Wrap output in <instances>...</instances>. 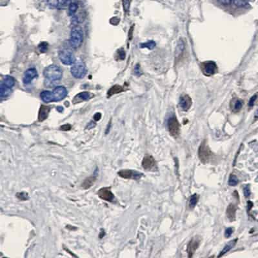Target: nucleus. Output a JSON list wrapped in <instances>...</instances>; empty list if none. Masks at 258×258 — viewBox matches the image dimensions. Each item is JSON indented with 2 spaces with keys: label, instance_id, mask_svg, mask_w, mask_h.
<instances>
[{
  "label": "nucleus",
  "instance_id": "ea45409f",
  "mask_svg": "<svg viewBox=\"0 0 258 258\" xmlns=\"http://www.w3.org/2000/svg\"><path fill=\"white\" fill-rule=\"evenodd\" d=\"M71 3V0H62L61 3L60 4L59 6H69V5Z\"/></svg>",
  "mask_w": 258,
  "mask_h": 258
},
{
  "label": "nucleus",
  "instance_id": "c756f323",
  "mask_svg": "<svg viewBox=\"0 0 258 258\" xmlns=\"http://www.w3.org/2000/svg\"><path fill=\"white\" fill-rule=\"evenodd\" d=\"M39 50H40L41 53H46L49 48V45L47 42H41L40 45H39Z\"/></svg>",
  "mask_w": 258,
  "mask_h": 258
},
{
  "label": "nucleus",
  "instance_id": "2f4dec72",
  "mask_svg": "<svg viewBox=\"0 0 258 258\" xmlns=\"http://www.w3.org/2000/svg\"><path fill=\"white\" fill-rule=\"evenodd\" d=\"M131 3V0H122L123 6V9L125 12H128L130 10Z\"/></svg>",
  "mask_w": 258,
  "mask_h": 258
},
{
  "label": "nucleus",
  "instance_id": "1a4fd4ad",
  "mask_svg": "<svg viewBox=\"0 0 258 258\" xmlns=\"http://www.w3.org/2000/svg\"><path fill=\"white\" fill-rule=\"evenodd\" d=\"M201 69L203 74L206 76L214 75L217 71V67L214 61H205L201 63Z\"/></svg>",
  "mask_w": 258,
  "mask_h": 258
},
{
  "label": "nucleus",
  "instance_id": "0eeeda50",
  "mask_svg": "<svg viewBox=\"0 0 258 258\" xmlns=\"http://www.w3.org/2000/svg\"><path fill=\"white\" fill-rule=\"evenodd\" d=\"M201 241V238L199 236H196L191 239L188 244H187L186 248V252L187 254H188L189 257H192L194 254L195 252L199 246Z\"/></svg>",
  "mask_w": 258,
  "mask_h": 258
},
{
  "label": "nucleus",
  "instance_id": "c85d7f7f",
  "mask_svg": "<svg viewBox=\"0 0 258 258\" xmlns=\"http://www.w3.org/2000/svg\"><path fill=\"white\" fill-rule=\"evenodd\" d=\"M239 183V180L237 178V176L234 174H231L230 176H229V185L231 186H234L236 185H237Z\"/></svg>",
  "mask_w": 258,
  "mask_h": 258
},
{
  "label": "nucleus",
  "instance_id": "c9c22d12",
  "mask_svg": "<svg viewBox=\"0 0 258 258\" xmlns=\"http://www.w3.org/2000/svg\"><path fill=\"white\" fill-rule=\"evenodd\" d=\"M257 98V94H255V95H254V96H252L251 97L250 100H249V101H248V107H252L254 106V103H255Z\"/></svg>",
  "mask_w": 258,
  "mask_h": 258
},
{
  "label": "nucleus",
  "instance_id": "a18cd8bd",
  "mask_svg": "<svg viewBox=\"0 0 258 258\" xmlns=\"http://www.w3.org/2000/svg\"><path fill=\"white\" fill-rule=\"evenodd\" d=\"M253 204L250 201H248V209H250L252 208V206Z\"/></svg>",
  "mask_w": 258,
  "mask_h": 258
},
{
  "label": "nucleus",
  "instance_id": "f8f14e48",
  "mask_svg": "<svg viewBox=\"0 0 258 258\" xmlns=\"http://www.w3.org/2000/svg\"><path fill=\"white\" fill-rule=\"evenodd\" d=\"M156 162L153 156L147 154L142 161V166L147 170H151L156 167Z\"/></svg>",
  "mask_w": 258,
  "mask_h": 258
},
{
  "label": "nucleus",
  "instance_id": "7c9ffc66",
  "mask_svg": "<svg viewBox=\"0 0 258 258\" xmlns=\"http://www.w3.org/2000/svg\"><path fill=\"white\" fill-rule=\"evenodd\" d=\"M47 4L51 8L59 7L60 2L58 0H47Z\"/></svg>",
  "mask_w": 258,
  "mask_h": 258
},
{
  "label": "nucleus",
  "instance_id": "6e6552de",
  "mask_svg": "<svg viewBox=\"0 0 258 258\" xmlns=\"http://www.w3.org/2000/svg\"><path fill=\"white\" fill-rule=\"evenodd\" d=\"M118 174L119 177L124 179H139L143 174L136 170H129V169H123L121 170L118 172Z\"/></svg>",
  "mask_w": 258,
  "mask_h": 258
},
{
  "label": "nucleus",
  "instance_id": "473e14b6",
  "mask_svg": "<svg viewBox=\"0 0 258 258\" xmlns=\"http://www.w3.org/2000/svg\"><path fill=\"white\" fill-rule=\"evenodd\" d=\"M248 0H234V4L240 7H243V6H247L248 5Z\"/></svg>",
  "mask_w": 258,
  "mask_h": 258
},
{
  "label": "nucleus",
  "instance_id": "7ed1b4c3",
  "mask_svg": "<svg viewBox=\"0 0 258 258\" xmlns=\"http://www.w3.org/2000/svg\"><path fill=\"white\" fill-rule=\"evenodd\" d=\"M198 157L203 163H209L213 157V153L206 140H204L199 147Z\"/></svg>",
  "mask_w": 258,
  "mask_h": 258
},
{
  "label": "nucleus",
  "instance_id": "412c9836",
  "mask_svg": "<svg viewBox=\"0 0 258 258\" xmlns=\"http://www.w3.org/2000/svg\"><path fill=\"white\" fill-rule=\"evenodd\" d=\"M243 105V102L242 100L239 99H234V101L231 102V108L232 111L234 112H237L241 109Z\"/></svg>",
  "mask_w": 258,
  "mask_h": 258
},
{
  "label": "nucleus",
  "instance_id": "de8ad7c7",
  "mask_svg": "<svg viewBox=\"0 0 258 258\" xmlns=\"http://www.w3.org/2000/svg\"><path fill=\"white\" fill-rule=\"evenodd\" d=\"M254 116H255V118H258V108H257V111H256V112H255V115H254Z\"/></svg>",
  "mask_w": 258,
  "mask_h": 258
},
{
  "label": "nucleus",
  "instance_id": "72a5a7b5",
  "mask_svg": "<svg viewBox=\"0 0 258 258\" xmlns=\"http://www.w3.org/2000/svg\"><path fill=\"white\" fill-rule=\"evenodd\" d=\"M16 196L19 199L22 200V201H23V200H27L29 199L28 194L25 192H19L17 194Z\"/></svg>",
  "mask_w": 258,
  "mask_h": 258
},
{
  "label": "nucleus",
  "instance_id": "b1692460",
  "mask_svg": "<svg viewBox=\"0 0 258 258\" xmlns=\"http://www.w3.org/2000/svg\"><path fill=\"white\" fill-rule=\"evenodd\" d=\"M12 92V90L11 88H9L1 84V87H0V96H1V98H3L8 97L11 94Z\"/></svg>",
  "mask_w": 258,
  "mask_h": 258
},
{
  "label": "nucleus",
  "instance_id": "a211bd4d",
  "mask_svg": "<svg viewBox=\"0 0 258 258\" xmlns=\"http://www.w3.org/2000/svg\"><path fill=\"white\" fill-rule=\"evenodd\" d=\"M236 206L235 205L230 203L227 209V217L229 218L230 221H234L236 219Z\"/></svg>",
  "mask_w": 258,
  "mask_h": 258
},
{
  "label": "nucleus",
  "instance_id": "39448f33",
  "mask_svg": "<svg viewBox=\"0 0 258 258\" xmlns=\"http://www.w3.org/2000/svg\"><path fill=\"white\" fill-rule=\"evenodd\" d=\"M58 56L61 63L65 65L73 64L76 62V57L72 51L69 49H63L60 50Z\"/></svg>",
  "mask_w": 258,
  "mask_h": 258
},
{
  "label": "nucleus",
  "instance_id": "9d476101",
  "mask_svg": "<svg viewBox=\"0 0 258 258\" xmlns=\"http://www.w3.org/2000/svg\"><path fill=\"white\" fill-rule=\"evenodd\" d=\"M53 93L54 96V102H57L65 98L68 94V91L64 87L57 86L55 87Z\"/></svg>",
  "mask_w": 258,
  "mask_h": 258
},
{
  "label": "nucleus",
  "instance_id": "37998d69",
  "mask_svg": "<svg viewBox=\"0 0 258 258\" xmlns=\"http://www.w3.org/2000/svg\"><path fill=\"white\" fill-rule=\"evenodd\" d=\"M101 114L100 113H96L94 116V119L96 121H99L101 119Z\"/></svg>",
  "mask_w": 258,
  "mask_h": 258
},
{
  "label": "nucleus",
  "instance_id": "393cba45",
  "mask_svg": "<svg viewBox=\"0 0 258 258\" xmlns=\"http://www.w3.org/2000/svg\"><path fill=\"white\" fill-rule=\"evenodd\" d=\"M123 91V88L119 85H114L112 88H111L108 92V96H111L113 94H118Z\"/></svg>",
  "mask_w": 258,
  "mask_h": 258
},
{
  "label": "nucleus",
  "instance_id": "9b49d317",
  "mask_svg": "<svg viewBox=\"0 0 258 258\" xmlns=\"http://www.w3.org/2000/svg\"><path fill=\"white\" fill-rule=\"evenodd\" d=\"M98 195L101 199L108 202H112L114 199V194L109 187H103L100 189L98 192Z\"/></svg>",
  "mask_w": 258,
  "mask_h": 258
},
{
  "label": "nucleus",
  "instance_id": "5701e85b",
  "mask_svg": "<svg viewBox=\"0 0 258 258\" xmlns=\"http://www.w3.org/2000/svg\"><path fill=\"white\" fill-rule=\"evenodd\" d=\"M90 98H91V96H90V94L89 92H80L75 96L73 101L76 100L77 101V102L82 101H87V100H88Z\"/></svg>",
  "mask_w": 258,
  "mask_h": 258
},
{
  "label": "nucleus",
  "instance_id": "a878e982",
  "mask_svg": "<svg viewBox=\"0 0 258 258\" xmlns=\"http://www.w3.org/2000/svg\"><path fill=\"white\" fill-rule=\"evenodd\" d=\"M78 9V5L76 3H71L68 6V14L70 16H73L75 15L76 12Z\"/></svg>",
  "mask_w": 258,
  "mask_h": 258
},
{
  "label": "nucleus",
  "instance_id": "4468645a",
  "mask_svg": "<svg viewBox=\"0 0 258 258\" xmlns=\"http://www.w3.org/2000/svg\"><path fill=\"white\" fill-rule=\"evenodd\" d=\"M179 104L183 111H188L192 105V101L189 95L184 94L179 98Z\"/></svg>",
  "mask_w": 258,
  "mask_h": 258
},
{
  "label": "nucleus",
  "instance_id": "f03ea898",
  "mask_svg": "<svg viewBox=\"0 0 258 258\" xmlns=\"http://www.w3.org/2000/svg\"><path fill=\"white\" fill-rule=\"evenodd\" d=\"M83 41V32L78 26L74 27L70 32L69 43L73 49H78Z\"/></svg>",
  "mask_w": 258,
  "mask_h": 258
},
{
  "label": "nucleus",
  "instance_id": "aec40b11",
  "mask_svg": "<svg viewBox=\"0 0 258 258\" xmlns=\"http://www.w3.org/2000/svg\"><path fill=\"white\" fill-rule=\"evenodd\" d=\"M40 97L43 101L45 103H50L54 102V96L53 92L49 91V90H44L40 94Z\"/></svg>",
  "mask_w": 258,
  "mask_h": 258
},
{
  "label": "nucleus",
  "instance_id": "6ab92c4d",
  "mask_svg": "<svg viewBox=\"0 0 258 258\" xmlns=\"http://www.w3.org/2000/svg\"><path fill=\"white\" fill-rule=\"evenodd\" d=\"M237 239H234V240H232L230 241H229L227 244L225 245V247L223 248V249L221 251L220 254H219V256H217V257H222L223 255H225L226 253H227L228 252H229L232 248H234L236 244L237 243Z\"/></svg>",
  "mask_w": 258,
  "mask_h": 258
},
{
  "label": "nucleus",
  "instance_id": "bb28decb",
  "mask_svg": "<svg viewBox=\"0 0 258 258\" xmlns=\"http://www.w3.org/2000/svg\"><path fill=\"white\" fill-rule=\"evenodd\" d=\"M198 199H199V196L197 194H194L191 196L189 200V207L190 209H194L195 207L196 204L197 203Z\"/></svg>",
  "mask_w": 258,
  "mask_h": 258
},
{
  "label": "nucleus",
  "instance_id": "f257e3e1",
  "mask_svg": "<svg viewBox=\"0 0 258 258\" xmlns=\"http://www.w3.org/2000/svg\"><path fill=\"white\" fill-rule=\"evenodd\" d=\"M43 76L47 80L57 82L62 78L63 71L56 64H50L45 68Z\"/></svg>",
  "mask_w": 258,
  "mask_h": 258
},
{
  "label": "nucleus",
  "instance_id": "49530a36",
  "mask_svg": "<svg viewBox=\"0 0 258 258\" xmlns=\"http://www.w3.org/2000/svg\"><path fill=\"white\" fill-rule=\"evenodd\" d=\"M57 110L59 112H62L63 111V107H58L57 108Z\"/></svg>",
  "mask_w": 258,
  "mask_h": 258
},
{
  "label": "nucleus",
  "instance_id": "f704fd0d",
  "mask_svg": "<svg viewBox=\"0 0 258 258\" xmlns=\"http://www.w3.org/2000/svg\"><path fill=\"white\" fill-rule=\"evenodd\" d=\"M243 192H244V195L246 197H248L250 196V186L249 185H247L244 186V189H243Z\"/></svg>",
  "mask_w": 258,
  "mask_h": 258
},
{
  "label": "nucleus",
  "instance_id": "c03bdc74",
  "mask_svg": "<svg viewBox=\"0 0 258 258\" xmlns=\"http://www.w3.org/2000/svg\"><path fill=\"white\" fill-rule=\"evenodd\" d=\"M112 19H113L114 20V22L112 23V24H114V25H116L119 22V19L118 18H112Z\"/></svg>",
  "mask_w": 258,
  "mask_h": 258
},
{
  "label": "nucleus",
  "instance_id": "4c0bfd02",
  "mask_svg": "<svg viewBox=\"0 0 258 258\" xmlns=\"http://www.w3.org/2000/svg\"><path fill=\"white\" fill-rule=\"evenodd\" d=\"M71 129V125L69 124H65V125H63L60 127V130L63 131H70Z\"/></svg>",
  "mask_w": 258,
  "mask_h": 258
},
{
  "label": "nucleus",
  "instance_id": "4be33fe9",
  "mask_svg": "<svg viewBox=\"0 0 258 258\" xmlns=\"http://www.w3.org/2000/svg\"><path fill=\"white\" fill-rule=\"evenodd\" d=\"M1 84L9 88H12L13 87H14L15 84V80L14 79V77H12V76H6L3 77Z\"/></svg>",
  "mask_w": 258,
  "mask_h": 258
},
{
  "label": "nucleus",
  "instance_id": "ddd939ff",
  "mask_svg": "<svg viewBox=\"0 0 258 258\" xmlns=\"http://www.w3.org/2000/svg\"><path fill=\"white\" fill-rule=\"evenodd\" d=\"M37 75L38 74L36 69L34 68H29L28 70H26L24 73L23 77V83L25 85H27V84L30 83L32 80L37 77Z\"/></svg>",
  "mask_w": 258,
  "mask_h": 258
},
{
  "label": "nucleus",
  "instance_id": "cd10ccee",
  "mask_svg": "<svg viewBox=\"0 0 258 258\" xmlns=\"http://www.w3.org/2000/svg\"><path fill=\"white\" fill-rule=\"evenodd\" d=\"M156 44L154 41H148L146 43L140 44V47L141 48H147L148 49H149V50H152L155 48V47H156Z\"/></svg>",
  "mask_w": 258,
  "mask_h": 258
},
{
  "label": "nucleus",
  "instance_id": "79ce46f5",
  "mask_svg": "<svg viewBox=\"0 0 258 258\" xmlns=\"http://www.w3.org/2000/svg\"><path fill=\"white\" fill-rule=\"evenodd\" d=\"M217 2H219L220 3L225 5H229L230 3V2H232V0H217Z\"/></svg>",
  "mask_w": 258,
  "mask_h": 258
},
{
  "label": "nucleus",
  "instance_id": "e433bc0d",
  "mask_svg": "<svg viewBox=\"0 0 258 258\" xmlns=\"http://www.w3.org/2000/svg\"><path fill=\"white\" fill-rule=\"evenodd\" d=\"M233 233V229L230 227L225 230V236L226 238H229L231 236V235Z\"/></svg>",
  "mask_w": 258,
  "mask_h": 258
},
{
  "label": "nucleus",
  "instance_id": "2eb2a0df",
  "mask_svg": "<svg viewBox=\"0 0 258 258\" xmlns=\"http://www.w3.org/2000/svg\"><path fill=\"white\" fill-rule=\"evenodd\" d=\"M96 179H97V178L96 176H91L87 178L86 179L83 180V182L81 184V188L85 190H87L90 189V187H92L94 185Z\"/></svg>",
  "mask_w": 258,
  "mask_h": 258
},
{
  "label": "nucleus",
  "instance_id": "dca6fc26",
  "mask_svg": "<svg viewBox=\"0 0 258 258\" xmlns=\"http://www.w3.org/2000/svg\"><path fill=\"white\" fill-rule=\"evenodd\" d=\"M185 49V43L183 39L180 38L179 41H178L177 46L176 47L175 50V57L176 59H178L181 56H182L183 52Z\"/></svg>",
  "mask_w": 258,
  "mask_h": 258
},
{
  "label": "nucleus",
  "instance_id": "a19ab883",
  "mask_svg": "<svg viewBox=\"0 0 258 258\" xmlns=\"http://www.w3.org/2000/svg\"><path fill=\"white\" fill-rule=\"evenodd\" d=\"M119 57L121 60H124L125 58V53L124 50H121L119 51Z\"/></svg>",
  "mask_w": 258,
  "mask_h": 258
},
{
  "label": "nucleus",
  "instance_id": "f3484780",
  "mask_svg": "<svg viewBox=\"0 0 258 258\" xmlns=\"http://www.w3.org/2000/svg\"><path fill=\"white\" fill-rule=\"evenodd\" d=\"M50 108L49 107L41 105L38 114V120L39 121H43L46 119L48 117L49 114L50 112Z\"/></svg>",
  "mask_w": 258,
  "mask_h": 258
},
{
  "label": "nucleus",
  "instance_id": "423d86ee",
  "mask_svg": "<svg viewBox=\"0 0 258 258\" xmlns=\"http://www.w3.org/2000/svg\"><path fill=\"white\" fill-rule=\"evenodd\" d=\"M167 127L172 136L175 138H178L180 134V125L175 115L168 119Z\"/></svg>",
  "mask_w": 258,
  "mask_h": 258
},
{
  "label": "nucleus",
  "instance_id": "58836bf2",
  "mask_svg": "<svg viewBox=\"0 0 258 258\" xmlns=\"http://www.w3.org/2000/svg\"><path fill=\"white\" fill-rule=\"evenodd\" d=\"M134 72H135V74L138 75V76H140L142 74L141 73V68H140L139 64H136V66L135 67Z\"/></svg>",
  "mask_w": 258,
  "mask_h": 258
},
{
  "label": "nucleus",
  "instance_id": "20e7f679",
  "mask_svg": "<svg viewBox=\"0 0 258 258\" xmlns=\"http://www.w3.org/2000/svg\"><path fill=\"white\" fill-rule=\"evenodd\" d=\"M87 72L85 63L80 60L76 61L70 68V73L73 77L77 79H81L85 77Z\"/></svg>",
  "mask_w": 258,
  "mask_h": 258
}]
</instances>
